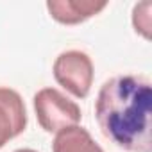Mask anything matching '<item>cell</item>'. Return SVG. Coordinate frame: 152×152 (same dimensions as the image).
<instances>
[{"label":"cell","instance_id":"1","mask_svg":"<svg viewBox=\"0 0 152 152\" xmlns=\"http://www.w3.org/2000/svg\"><path fill=\"white\" fill-rule=\"evenodd\" d=\"M102 134L129 152L152 150V84L141 75H116L106 81L95 102Z\"/></svg>","mask_w":152,"mask_h":152},{"label":"cell","instance_id":"2","mask_svg":"<svg viewBox=\"0 0 152 152\" xmlns=\"http://www.w3.org/2000/svg\"><path fill=\"white\" fill-rule=\"evenodd\" d=\"M34 111L47 132H59L81 122V107L56 88H43L34 95Z\"/></svg>","mask_w":152,"mask_h":152},{"label":"cell","instance_id":"3","mask_svg":"<svg viewBox=\"0 0 152 152\" xmlns=\"http://www.w3.org/2000/svg\"><path fill=\"white\" fill-rule=\"evenodd\" d=\"M56 81L77 99H86L93 84V63L81 50H66L54 61Z\"/></svg>","mask_w":152,"mask_h":152},{"label":"cell","instance_id":"4","mask_svg":"<svg viewBox=\"0 0 152 152\" xmlns=\"http://www.w3.org/2000/svg\"><path fill=\"white\" fill-rule=\"evenodd\" d=\"M25 125L27 113L20 93L11 88H0V148L22 134Z\"/></svg>","mask_w":152,"mask_h":152},{"label":"cell","instance_id":"5","mask_svg":"<svg viewBox=\"0 0 152 152\" xmlns=\"http://www.w3.org/2000/svg\"><path fill=\"white\" fill-rule=\"evenodd\" d=\"M107 2H97V0H48L47 9L50 16L64 25L81 23L95 15H99Z\"/></svg>","mask_w":152,"mask_h":152},{"label":"cell","instance_id":"6","mask_svg":"<svg viewBox=\"0 0 152 152\" xmlns=\"http://www.w3.org/2000/svg\"><path fill=\"white\" fill-rule=\"evenodd\" d=\"M52 152H104L91 134L79 125L59 131L52 143Z\"/></svg>","mask_w":152,"mask_h":152},{"label":"cell","instance_id":"7","mask_svg":"<svg viewBox=\"0 0 152 152\" xmlns=\"http://www.w3.org/2000/svg\"><path fill=\"white\" fill-rule=\"evenodd\" d=\"M150 11H152L150 2L136 4L132 9V25H134L136 32H140L147 39L150 38Z\"/></svg>","mask_w":152,"mask_h":152},{"label":"cell","instance_id":"8","mask_svg":"<svg viewBox=\"0 0 152 152\" xmlns=\"http://www.w3.org/2000/svg\"><path fill=\"white\" fill-rule=\"evenodd\" d=\"M15 152H38V150H32V148H18Z\"/></svg>","mask_w":152,"mask_h":152}]
</instances>
